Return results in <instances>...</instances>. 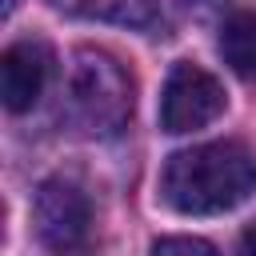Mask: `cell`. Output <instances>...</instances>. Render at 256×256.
<instances>
[{
    "mask_svg": "<svg viewBox=\"0 0 256 256\" xmlns=\"http://www.w3.org/2000/svg\"><path fill=\"white\" fill-rule=\"evenodd\" d=\"M256 192V152L240 140L180 148L160 172V196L180 216H216Z\"/></svg>",
    "mask_w": 256,
    "mask_h": 256,
    "instance_id": "6da1fadb",
    "label": "cell"
},
{
    "mask_svg": "<svg viewBox=\"0 0 256 256\" xmlns=\"http://www.w3.org/2000/svg\"><path fill=\"white\" fill-rule=\"evenodd\" d=\"M224 64L244 76V80H256V12H232L224 24H220V40H216Z\"/></svg>",
    "mask_w": 256,
    "mask_h": 256,
    "instance_id": "8992f818",
    "label": "cell"
},
{
    "mask_svg": "<svg viewBox=\"0 0 256 256\" xmlns=\"http://www.w3.org/2000/svg\"><path fill=\"white\" fill-rule=\"evenodd\" d=\"M132 104L136 84L116 56L100 48H80L72 56L64 84V112L84 136H116L132 120Z\"/></svg>",
    "mask_w": 256,
    "mask_h": 256,
    "instance_id": "7a4b0ae2",
    "label": "cell"
},
{
    "mask_svg": "<svg viewBox=\"0 0 256 256\" xmlns=\"http://www.w3.org/2000/svg\"><path fill=\"white\" fill-rule=\"evenodd\" d=\"M228 96H224V84L204 72L200 64H188L180 60L168 80H164V96H160V128L164 132H192V128H204L212 124L220 112H224Z\"/></svg>",
    "mask_w": 256,
    "mask_h": 256,
    "instance_id": "3957f363",
    "label": "cell"
},
{
    "mask_svg": "<svg viewBox=\"0 0 256 256\" xmlns=\"http://www.w3.org/2000/svg\"><path fill=\"white\" fill-rule=\"evenodd\" d=\"M48 72H52V48L44 40L28 36V40L8 44L4 56H0V100H4V108L8 112L36 108V100L44 96Z\"/></svg>",
    "mask_w": 256,
    "mask_h": 256,
    "instance_id": "5b68a950",
    "label": "cell"
},
{
    "mask_svg": "<svg viewBox=\"0 0 256 256\" xmlns=\"http://www.w3.org/2000/svg\"><path fill=\"white\" fill-rule=\"evenodd\" d=\"M240 252H244V256H256V220L244 228V236H240Z\"/></svg>",
    "mask_w": 256,
    "mask_h": 256,
    "instance_id": "30bf717a",
    "label": "cell"
},
{
    "mask_svg": "<svg viewBox=\"0 0 256 256\" xmlns=\"http://www.w3.org/2000/svg\"><path fill=\"white\" fill-rule=\"evenodd\" d=\"M52 4L64 8V12H76V16L128 24V28H144L156 16V0H52Z\"/></svg>",
    "mask_w": 256,
    "mask_h": 256,
    "instance_id": "52a82bcc",
    "label": "cell"
},
{
    "mask_svg": "<svg viewBox=\"0 0 256 256\" xmlns=\"http://www.w3.org/2000/svg\"><path fill=\"white\" fill-rule=\"evenodd\" d=\"M148 256H216V248L200 236H160Z\"/></svg>",
    "mask_w": 256,
    "mask_h": 256,
    "instance_id": "ba28073f",
    "label": "cell"
},
{
    "mask_svg": "<svg viewBox=\"0 0 256 256\" xmlns=\"http://www.w3.org/2000/svg\"><path fill=\"white\" fill-rule=\"evenodd\" d=\"M224 4H228V0H180V8H184L188 16H216Z\"/></svg>",
    "mask_w": 256,
    "mask_h": 256,
    "instance_id": "9c48e42d",
    "label": "cell"
},
{
    "mask_svg": "<svg viewBox=\"0 0 256 256\" xmlns=\"http://www.w3.org/2000/svg\"><path fill=\"white\" fill-rule=\"evenodd\" d=\"M92 228V208L88 196L72 184V180H44L36 188V232L52 252H76L84 248Z\"/></svg>",
    "mask_w": 256,
    "mask_h": 256,
    "instance_id": "277c9868",
    "label": "cell"
},
{
    "mask_svg": "<svg viewBox=\"0 0 256 256\" xmlns=\"http://www.w3.org/2000/svg\"><path fill=\"white\" fill-rule=\"evenodd\" d=\"M12 8H16V0H4V12H12Z\"/></svg>",
    "mask_w": 256,
    "mask_h": 256,
    "instance_id": "8fae6325",
    "label": "cell"
}]
</instances>
